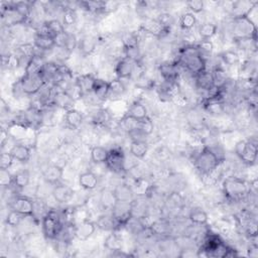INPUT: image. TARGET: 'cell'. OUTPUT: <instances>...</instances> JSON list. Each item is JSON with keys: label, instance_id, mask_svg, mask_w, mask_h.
<instances>
[{"label": "cell", "instance_id": "6da1fadb", "mask_svg": "<svg viewBox=\"0 0 258 258\" xmlns=\"http://www.w3.org/2000/svg\"><path fill=\"white\" fill-rule=\"evenodd\" d=\"M176 64L183 67L188 73L193 74L195 77L205 72L207 69L205 58L200 54L196 45L193 44L187 45V47L180 50Z\"/></svg>", "mask_w": 258, "mask_h": 258}, {"label": "cell", "instance_id": "7a4b0ae2", "mask_svg": "<svg viewBox=\"0 0 258 258\" xmlns=\"http://www.w3.org/2000/svg\"><path fill=\"white\" fill-rule=\"evenodd\" d=\"M222 191L228 201L240 202L250 195V184L244 179L231 176L223 180Z\"/></svg>", "mask_w": 258, "mask_h": 258}, {"label": "cell", "instance_id": "3957f363", "mask_svg": "<svg viewBox=\"0 0 258 258\" xmlns=\"http://www.w3.org/2000/svg\"><path fill=\"white\" fill-rule=\"evenodd\" d=\"M222 161H224V159H222L213 149L208 146H204L194 157L193 160L195 169L200 173V175L213 172L222 163Z\"/></svg>", "mask_w": 258, "mask_h": 258}, {"label": "cell", "instance_id": "277c9868", "mask_svg": "<svg viewBox=\"0 0 258 258\" xmlns=\"http://www.w3.org/2000/svg\"><path fill=\"white\" fill-rule=\"evenodd\" d=\"M234 255L232 249L227 246L218 235H209L198 253V256L204 257H229Z\"/></svg>", "mask_w": 258, "mask_h": 258}, {"label": "cell", "instance_id": "5b68a950", "mask_svg": "<svg viewBox=\"0 0 258 258\" xmlns=\"http://www.w3.org/2000/svg\"><path fill=\"white\" fill-rule=\"evenodd\" d=\"M232 33L235 40H257V25L246 17H240L232 20Z\"/></svg>", "mask_w": 258, "mask_h": 258}, {"label": "cell", "instance_id": "8992f818", "mask_svg": "<svg viewBox=\"0 0 258 258\" xmlns=\"http://www.w3.org/2000/svg\"><path fill=\"white\" fill-rule=\"evenodd\" d=\"M235 155L246 165H253L257 160V141L255 139L239 140L235 144Z\"/></svg>", "mask_w": 258, "mask_h": 258}, {"label": "cell", "instance_id": "52a82bcc", "mask_svg": "<svg viewBox=\"0 0 258 258\" xmlns=\"http://www.w3.org/2000/svg\"><path fill=\"white\" fill-rule=\"evenodd\" d=\"M42 232L48 239H57L63 230V223L60 221V216L56 211H49L41 219Z\"/></svg>", "mask_w": 258, "mask_h": 258}, {"label": "cell", "instance_id": "ba28073f", "mask_svg": "<svg viewBox=\"0 0 258 258\" xmlns=\"http://www.w3.org/2000/svg\"><path fill=\"white\" fill-rule=\"evenodd\" d=\"M23 95L35 96L47 84L40 74H24L18 81Z\"/></svg>", "mask_w": 258, "mask_h": 258}, {"label": "cell", "instance_id": "9c48e42d", "mask_svg": "<svg viewBox=\"0 0 258 258\" xmlns=\"http://www.w3.org/2000/svg\"><path fill=\"white\" fill-rule=\"evenodd\" d=\"M106 168L111 173L121 174L125 170V155L122 148L114 147L109 150L107 160L105 162Z\"/></svg>", "mask_w": 258, "mask_h": 258}, {"label": "cell", "instance_id": "30bf717a", "mask_svg": "<svg viewBox=\"0 0 258 258\" xmlns=\"http://www.w3.org/2000/svg\"><path fill=\"white\" fill-rule=\"evenodd\" d=\"M132 202H117L112 209L111 214L117 223V228L127 225L132 218Z\"/></svg>", "mask_w": 258, "mask_h": 258}, {"label": "cell", "instance_id": "8fae6325", "mask_svg": "<svg viewBox=\"0 0 258 258\" xmlns=\"http://www.w3.org/2000/svg\"><path fill=\"white\" fill-rule=\"evenodd\" d=\"M11 210L19 212L24 217H30L35 213V203L26 196H18L11 203Z\"/></svg>", "mask_w": 258, "mask_h": 258}, {"label": "cell", "instance_id": "7c38bea8", "mask_svg": "<svg viewBox=\"0 0 258 258\" xmlns=\"http://www.w3.org/2000/svg\"><path fill=\"white\" fill-rule=\"evenodd\" d=\"M96 224L90 220H84L74 228V235L79 241H87L96 231Z\"/></svg>", "mask_w": 258, "mask_h": 258}, {"label": "cell", "instance_id": "4fadbf2b", "mask_svg": "<svg viewBox=\"0 0 258 258\" xmlns=\"http://www.w3.org/2000/svg\"><path fill=\"white\" fill-rule=\"evenodd\" d=\"M53 198L56 202L60 204H66L73 200L75 197V191L73 188L66 184H57L55 185L53 192H52Z\"/></svg>", "mask_w": 258, "mask_h": 258}, {"label": "cell", "instance_id": "5bb4252c", "mask_svg": "<svg viewBox=\"0 0 258 258\" xmlns=\"http://www.w3.org/2000/svg\"><path fill=\"white\" fill-rule=\"evenodd\" d=\"M142 32L158 38L163 37L169 33V28L164 27L157 19H147L141 24Z\"/></svg>", "mask_w": 258, "mask_h": 258}, {"label": "cell", "instance_id": "9a60e30c", "mask_svg": "<svg viewBox=\"0 0 258 258\" xmlns=\"http://www.w3.org/2000/svg\"><path fill=\"white\" fill-rule=\"evenodd\" d=\"M75 103V100L71 97V95L67 92V91L60 89L53 94L52 97V105H55L56 107H59L64 110H70L73 108V104Z\"/></svg>", "mask_w": 258, "mask_h": 258}, {"label": "cell", "instance_id": "2e32d148", "mask_svg": "<svg viewBox=\"0 0 258 258\" xmlns=\"http://www.w3.org/2000/svg\"><path fill=\"white\" fill-rule=\"evenodd\" d=\"M134 67H135V63L133 62V60L123 57L116 63L114 72L118 79L124 80V79H128L131 77L134 72Z\"/></svg>", "mask_w": 258, "mask_h": 258}, {"label": "cell", "instance_id": "e0dca14e", "mask_svg": "<svg viewBox=\"0 0 258 258\" xmlns=\"http://www.w3.org/2000/svg\"><path fill=\"white\" fill-rule=\"evenodd\" d=\"M64 176V169L59 164H50L42 172V178L48 184L57 185Z\"/></svg>", "mask_w": 258, "mask_h": 258}, {"label": "cell", "instance_id": "ac0fdd59", "mask_svg": "<svg viewBox=\"0 0 258 258\" xmlns=\"http://www.w3.org/2000/svg\"><path fill=\"white\" fill-rule=\"evenodd\" d=\"M6 129L10 135V139H13L17 141H22L28 138L29 126L19 122V121H13V122L9 123Z\"/></svg>", "mask_w": 258, "mask_h": 258}, {"label": "cell", "instance_id": "d6986e66", "mask_svg": "<svg viewBox=\"0 0 258 258\" xmlns=\"http://www.w3.org/2000/svg\"><path fill=\"white\" fill-rule=\"evenodd\" d=\"M9 153L12 155L15 160L25 163L32 158V147L27 144L19 142L10 148Z\"/></svg>", "mask_w": 258, "mask_h": 258}, {"label": "cell", "instance_id": "ffe728a7", "mask_svg": "<svg viewBox=\"0 0 258 258\" xmlns=\"http://www.w3.org/2000/svg\"><path fill=\"white\" fill-rule=\"evenodd\" d=\"M35 47L40 51H50L53 50L56 45V39L48 34L37 33L34 40Z\"/></svg>", "mask_w": 258, "mask_h": 258}, {"label": "cell", "instance_id": "44dd1931", "mask_svg": "<svg viewBox=\"0 0 258 258\" xmlns=\"http://www.w3.org/2000/svg\"><path fill=\"white\" fill-rule=\"evenodd\" d=\"M84 121V115L79 110L72 108L66 111L65 114V124L72 130L78 129Z\"/></svg>", "mask_w": 258, "mask_h": 258}, {"label": "cell", "instance_id": "7402d4cb", "mask_svg": "<svg viewBox=\"0 0 258 258\" xmlns=\"http://www.w3.org/2000/svg\"><path fill=\"white\" fill-rule=\"evenodd\" d=\"M176 63H163L159 66V73L166 83H177L179 70Z\"/></svg>", "mask_w": 258, "mask_h": 258}, {"label": "cell", "instance_id": "603a6c76", "mask_svg": "<svg viewBox=\"0 0 258 258\" xmlns=\"http://www.w3.org/2000/svg\"><path fill=\"white\" fill-rule=\"evenodd\" d=\"M96 78L91 74H84L78 76L75 80V84L79 87L83 95L91 94L93 92V86Z\"/></svg>", "mask_w": 258, "mask_h": 258}, {"label": "cell", "instance_id": "cb8c5ba5", "mask_svg": "<svg viewBox=\"0 0 258 258\" xmlns=\"http://www.w3.org/2000/svg\"><path fill=\"white\" fill-rule=\"evenodd\" d=\"M42 27H43V32H39V33L48 34L54 37L55 39L60 35H63L66 32L64 23L60 22L59 20H50L48 21H45Z\"/></svg>", "mask_w": 258, "mask_h": 258}, {"label": "cell", "instance_id": "d4e9b609", "mask_svg": "<svg viewBox=\"0 0 258 258\" xmlns=\"http://www.w3.org/2000/svg\"><path fill=\"white\" fill-rule=\"evenodd\" d=\"M99 184V179L96 174L91 171H87L85 173H82L79 176V185L81 188L87 191H92L97 188Z\"/></svg>", "mask_w": 258, "mask_h": 258}, {"label": "cell", "instance_id": "484cf974", "mask_svg": "<svg viewBox=\"0 0 258 258\" xmlns=\"http://www.w3.org/2000/svg\"><path fill=\"white\" fill-rule=\"evenodd\" d=\"M114 195L117 202H132L134 201V192L132 187L122 184L118 185L114 190Z\"/></svg>", "mask_w": 258, "mask_h": 258}, {"label": "cell", "instance_id": "4316f807", "mask_svg": "<svg viewBox=\"0 0 258 258\" xmlns=\"http://www.w3.org/2000/svg\"><path fill=\"white\" fill-rule=\"evenodd\" d=\"M125 114L134 118V119H138V120H141V119L148 117L147 108L145 107V105L143 103H141L140 101L132 102L129 105V107H128Z\"/></svg>", "mask_w": 258, "mask_h": 258}, {"label": "cell", "instance_id": "83f0119b", "mask_svg": "<svg viewBox=\"0 0 258 258\" xmlns=\"http://www.w3.org/2000/svg\"><path fill=\"white\" fill-rule=\"evenodd\" d=\"M45 65V60L42 56L36 54L33 58L27 60L24 68V74H40Z\"/></svg>", "mask_w": 258, "mask_h": 258}, {"label": "cell", "instance_id": "f1b7e54d", "mask_svg": "<svg viewBox=\"0 0 258 258\" xmlns=\"http://www.w3.org/2000/svg\"><path fill=\"white\" fill-rule=\"evenodd\" d=\"M129 150L132 157L138 159H142L148 153V144L145 140H131Z\"/></svg>", "mask_w": 258, "mask_h": 258}, {"label": "cell", "instance_id": "f546056e", "mask_svg": "<svg viewBox=\"0 0 258 258\" xmlns=\"http://www.w3.org/2000/svg\"><path fill=\"white\" fill-rule=\"evenodd\" d=\"M97 228L102 231H115L117 228V223L112 214H103L98 217L96 221Z\"/></svg>", "mask_w": 258, "mask_h": 258}, {"label": "cell", "instance_id": "4dcf8cb0", "mask_svg": "<svg viewBox=\"0 0 258 258\" xmlns=\"http://www.w3.org/2000/svg\"><path fill=\"white\" fill-rule=\"evenodd\" d=\"M97 45H98V40L93 37H85L82 40H78L79 51L85 56L93 54L97 49Z\"/></svg>", "mask_w": 258, "mask_h": 258}, {"label": "cell", "instance_id": "1f68e13d", "mask_svg": "<svg viewBox=\"0 0 258 258\" xmlns=\"http://www.w3.org/2000/svg\"><path fill=\"white\" fill-rule=\"evenodd\" d=\"M92 94H94V96L100 101L107 99L109 96V82H106L102 79L96 78L93 86Z\"/></svg>", "mask_w": 258, "mask_h": 258}, {"label": "cell", "instance_id": "d6a6232c", "mask_svg": "<svg viewBox=\"0 0 258 258\" xmlns=\"http://www.w3.org/2000/svg\"><path fill=\"white\" fill-rule=\"evenodd\" d=\"M196 84H197V87L206 91V92L215 87L214 81H213V76H212V73L207 72V70L201 73L200 75L196 76Z\"/></svg>", "mask_w": 258, "mask_h": 258}, {"label": "cell", "instance_id": "836d02e7", "mask_svg": "<svg viewBox=\"0 0 258 258\" xmlns=\"http://www.w3.org/2000/svg\"><path fill=\"white\" fill-rule=\"evenodd\" d=\"M109 155V150L106 149L103 146H93L91 148L90 151V157H91V160H92L94 163L96 164H102L105 163L106 160H107Z\"/></svg>", "mask_w": 258, "mask_h": 258}, {"label": "cell", "instance_id": "e575fe53", "mask_svg": "<svg viewBox=\"0 0 258 258\" xmlns=\"http://www.w3.org/2000/svg\"><path fill=\"white\" fill-rule=\"evenodd\" d=\"M189 220L194 224V225H199V226H204L207 225L209 216L207 214V212L204 211L203 209L196 208L193 209L190 214H189Z\"/></svg>", "mask_w": 258, "mask_h": 258}, {"label": "cell", "instance_id": "d590c367", "mask_svg": "<svg viewBox=\"0 0 258 258\" xmlns=\"http://www.w3.org/2000/svg\"><path fill=\"white\" fill-rule=\"evenodd\" d=\"M199 36L201 40H211L218 33V27L213 22H204L199 26Z\"/></svg>", "mask_w": 258, "mask_h": 258}, {"label": "cell", "instance_id": "8d00e7d4", "mask_svg": "<svg viewBox=\"0 0 258 258\" xmlns=\"http://www.w3.org/2000/svg\"><path fill=\"white\" fill-rule=\"evenodd\" d=\"M30 181V174L27 170H20L13 175V186L18 189H24Z\"/></svg>", "mask_w": 258, "mask_h": 258}, {"label": "cell", "instance_id": "74e56055", "mask_svg": "<svg viewBox=\"0 0 258 258\" xmlns=\"http://www.w3.org/2000/svg\"><path fill=\"white\" fill-rule=\"evenodd\" d=\"M117 200L113 190H104L100 197V204L106 210H111L114 208Z\"/></svg>", "mask_w": 258, "mask_h": 258}, {"label": "cell", "instance_id": "f35d334b", "mask_svg": "<svg viewBox=\"0 0 258 258\" xmlns=\"http://www.w3.org/2000/svg\"><path fill=\"white\" fill-rule=\"evenodd\" d=\"M122 239H121L117 234L113 233L107 236V238L104 241V247L106 249H108L112 252L118 251V250H122Z\"/></svg>", "mask_w": 258, "mask_h": 258}, {"label": "cell", "instance_id": "ab89813d", "mask_svg": "<svg viewBox=\"0 0 258 258\" xmlns=\"http://www.w3.org/2000/svg\"><path fill=\"white\" fill-rule=\"evenodd\" d=\"M125 93V86L120 79H115L109 82V96L108 98L121 97Z\"/></svg>", "mask_w": 258, "mask_h": 258}, {"label": "cell", "instance_id": "60d3db41", "mask_svg": "<svg viewBox=\"0 0 258 258\" xmlns=\"http://www.w3.org/2000/svg\"><path fill=\"white\" fill-rule=\"evenodd\" d=\"M212 76H213L215 87L223 88L224 86H226V83L228 81V76H227V72L223 68L217 67L216 69H214V71L212 72Z\"/></svg>", "mask_w": 258, "mask_h": 258}, {"label": "cell", "instance_id": "b9f144b4", "mask_svg": "<svg viewBox=\"0 0 258 258\" xmlns=\"http://www.w3.org/2000/svg\"><path fill=\"white\" fill-rule=\"evenodd\" d=\"M20 66V57L15 54L2 56V67L7 70H15Z\"/></svg>", "mask_w": 258, "mask_h": 258}, {"label": "cell", "instance_id": "7bdbcfd3", "mask_svg": "<svg viewBox=\"0 0 258 258\" xmlns=\"http://www.w3.org/2000/svg\"><path fill=\"white\" fill-rule=\"evenodd\" d=\"M121 41H122L124 50L139 48V37L133 33H126L122 36V40H121Z\"/></svg>", "mask_w": 258, "mask_h": 258}, {"label": "cell", "instance_id": "ee69618b", "mask_svg": "<svg viewBox=\"0 0 258 258\" xmlns=\"http://www.w3.org/2000/svg\"><path fill=\"white\" fill-rule=\"evenodd\" d=\"M197 24L196 15L192 12H186L179 19V26L184 30H191Z\"/></svg>", "mask_w": 258, "mask_h": 258}, {"label": "cell", "instance_id": "f6af8a7d", "mask_svg": "<svg viewBox=\"0 0 258 258\" xmlns=\"http://www.w3.org/2000/svg\"><path fill=\"white\" fill-rule=\"evenodd\" d=\"M119 125L121 127V129H123L124 131H126L127 133L136 130L138 129V125H139V120L138 119H134L128 115H124L122 118H121Z\"/></svg>", "mask_w": 258, "mask_h": 258}, {"label": "cell", "instance_id": "bcb514c9", "mask_svg": "<svg viewBox=\"0 0 258 258\" xmlns=\"http://www.w3.org/2000/svg\"><path fill=\"white\" fill-rule=\"evenodd\" d=\"M221 59L223 63L229 67L235 66L240 62V56L238 55V53L231 50L223 52L221 55Z\"/></svg>", "mask_w": 258, "mask_h": 258}, {"label": "cell", "instance_id": "7dc6e473", "mask_svg": "<svg viewBox=\"0 0 258 258\" xmlns=\"http://www.w3.org/2000/svg\"><path fill=\"white\" fill-rule=\"evenodd\" d=\"M78 15L73 7H65L63 13V23L65 26H72L77 22Z\"/></svg>", "mask_w": 258, "mask_h": 258}, {"label": "cell", "instance_id": "c3c4849f", "mask_svg": "<svg viewBox=\"0 0 258 258\" xmlns=\"http://www.w3.org/2000/svg\"><path fill=\"white\" fill-rule=\"evenodd\" d=\"M138 129L142 134H144L145 136H149L151 133L154 132V129H155V125H154L153 120H151L149 117H146L144 119L139 120Z\"/></svg>", "mask_w": 258, "mask_h": 258}, {"label": "cell", "instance_id": "681fc988", "mask_svg": "<svg viewBox=\"0 0 258 258\" xmlns=\"http://www.w3.org/2000/svg\"><path fill=\"white\" fill-rule=\"evenodd\" d=\"M23 215H21L19 212L11 210L9 213L7 214L6 218H5V223L7 226L11 227V228H15V227L20 226V224L21 223L22 219H23Z\"/></svg>", "mask_w": 258, "mask_h": 258}, {"label": "cell", "instance_id": "f907efd6", "mask_svg": "<svg viewBox=\"0 0 258 258\" xmlns=\"http://www.w3.org/2000/svg\"><path fill=\"white\" fill-rule=\"evenodd\" d=\"M14 9L17 10L21 17L25 20L28 19L30 11H32V3L26 1H19V2H12Z\"/></svg>", "mask_w": 258, "mask_h": 258}, {"label": "cell", "instance_id": "816d5d0a", "mask_svg": "<svg viewBox=\"0 0 258 258\" xmlns=\"http://www.w3.org/2000/svg\"><path fill=\"white\" fill-rule=\"evenodd\" d=\"M195 45L203 57L204 55H211L214 51V43L212 42L211 40H201Z\"/></svg>", "mask_w": 258, "mask_h": 258}, {"label": "cell", "instance_id": "f5cc1de1", "mask_svg": "<svg viewBox=\"0 0 258 258\" xmlns=\"http://www.w3.org/2000/svg\"><path fill=\"white\" fill-rule=\"evenodd\" d=\"M188 9L190 12L197 14V13H201L205 10L206 4L202 0H190V1H187L186 3Z\"/></svg>", "mask_w": 258, "mask_h": 258}, {"label": "cell", "instance_id": "db71d44e", "mask_svg": "<svg viewBox=\"0 0 258 258\" xmlns=\"http://www.w3.org/2000/svg\"><path fill=\"white\" fill-rule=\"evenodd\" d=\"M14 160H15L14 158L12 157L9 151H4V153H2L1 156H0V169L9 170L12 166Z\"/></svg>", "mask_w": 258, "mask_h": 258}, {"label": "cell", "instance_id": "11a10c76", "mask_svg": "<svg viewBox=\"0 0 258 258\" xmlns=\"http://www.w3.org/2000/svg\"><path fill=\"white\" fill-rule=\"evenodd\" d=\"M0 185L3 188H8L13 186V176L8 170L0 169Z\"/></svg>", "mask_w": 258, "mask_h": 258}, {"label": "cell", "instance_id": "9f6ffc18", "mask_svg": "<svg viewBox=\"0 0 258 258\" xmlns=\"http://www.w3.org/2000/svg\"><path fill=\"white\" fill-rule=\"evenodd\" d=\"M35 44H30V43H24L21 44L19 47V52L21 57L27 58L28 60L30 58H33L37 53L35 52Z\"/></svg>", "mask_w": 258, "mask_h": 258}, {"label": "cell", "instance_id": "6f0895ef", "mask_svg": "<svg viewBox=\"0 0 258 258\" xmlns=\"http://www.w3.org/2000/svg\"><path fill=\"white\" fill-rule=\"evenodd\" d=\"M168 203L173 208H180L181 205H183V203H184V199L179 193L175 192L169 196Z\"/></svg>", "mask_w": 258, "mask_h": 258}, {"label": "cell", "instance_id": "680465c9", "mask_svg": "<svg viewBox=\"0 0 258 258\" xmlns=\"http://www.w3.org/2000/svg\"><path fill=\"white\" fill-rule=\"evenodd\" d=\"M164 27L166 28H171V26L174 24V18L172 17V15L170 13H160L159 15V18L157 19Z\"/></svg>", "mask_w": 258, "mask_h": 258}, {"label": "cell", "instance_id": "91938a15", "mask_svg": "<svg viewBox=\"0 0 258 258\" xmlns=\"http://www.w3.org/2000/svg\"><path fill=\"white\" fill-rule=\"evenodd\" d=\"M9 139H10V135H9L7 129L2 128L1 132H0V144H1V147L5 146V144L8 142Z\"/></svg>", "mask_w": 258, "mask_h": 258}, {"label": "cell", "instance_id": "94428289", "mask_svg": "<svg viewBox=\"0 0 258 258\" xmlns=\"http://www.w3.org/2000/svg\"><path fill=\"white\" fill-rule=\"evenodd\" d=\"M248 255L250 257H257L258 256V247L256 243H251L248 247Z\"/></svg>", "mask_w": 258, "mask_h": 258}]
</instances>
